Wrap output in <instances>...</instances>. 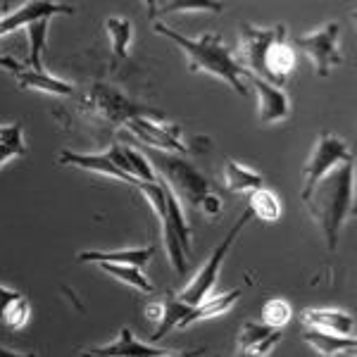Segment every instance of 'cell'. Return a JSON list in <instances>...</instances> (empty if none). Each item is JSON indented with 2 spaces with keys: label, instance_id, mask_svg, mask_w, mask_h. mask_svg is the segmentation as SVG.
<instances>
[{
  "label": "cell",
  "instance_id": "obj_13",
  "mask_svg": "<svg viewBox=\"0 0 357 357\" xmlns=\"http://www.w3.org/2000/svg\"><path fill=\"white\" fill-rule=\"evenodd\" d=\"M303 324L310 329H319L326 333H336V336H353L355 317L343 312V310H307L303 312Z\"/></svg>",
  "mask_w": 357,
  "mask_h": 357
},
{
  "label": "cell",
  "instance_id": "obj_12",
  "mask_svg": "<svg viewBox=\"0 0 357 357\" xmlns=\"http://www.w3.org/2000/svg\"><path fill=\"white\" fill-rule=\"evenodd\" d=\"M72 13H74V8L60 5V3H24L22 8H17L13 15L0 20V36L13 33L22 26H29L31 22L50 20L53 15H72Z\"/></svg>",
  "mask_w": 357,
  "mask_h": 357
},
{
  "label": "cell",
  "instance_id": "obj_1",
  "mask_svg": "<svg viewBox=\"0 0 357 357\" xmlns=\"http://www.w3.org/2000/svg\"><path fill=\"white\" fill-rule=\"evenodd\" d=\"M353 200H355V160L338 165L329 174L314 186L307 203L310 217L319 224L324 231L329 250H336L338 234L343 224L353 215Z\"/></svg>",
  "mask_w": 357,
  "mask_h": 357
},
{
  "label": "cell",
  "instance_id": "obj_31",
  "mask_svg": "<svg viewBox=\"0 0 357 357\" xmlns=\"http://www.w3.org/2000/svg\"><path fill=\"white\" fill-rule=\"evenodd\" d=\"M272 329H267L264 324H255V321H245L243 326H241L238 331V338H236V345H238V350H245L250 348V345L264 341L267 336H272Z\"/></svg>",
  "mask_w": 357,
  "mask_h": 357
},
{
  "label": "cell",
  "instance_id": "obj_19",
  "mask_svg": "<svg viewBox=\"0 0 357 357\" xmlns=\"http://www.w3.org/2000/svg\"><path fill=\"white\" fill-rule=\"evenodd\" d=\"M243 296V291L236 289V291H229V293H220V296H207L203 303H198L195 307H191V312L186 314V319L178 324V329H186L191 326L193 321L198 319H207V317H215V314H224L229 307H234V303Z\"/></svg>",
  "mask_w": 357,
  "mask_h": 357
},
{
  "label": "cell",
  "instance_id": "obj_23",
  "mask_svg": "<svg viewBox=\"0 0 357 357\" xmlns=\"http://www.w3.org/2000/svg\"><path fill=\"white\" fill-rule=\"evenodd\" d=\"M98 267L102 269L105 274L114 276L117 281H122V284L131 286V289L141 291V293H153V281L148 279L146 274H143V269H136V267H129V264H107V262H100Z\"/></svg>",
  "mask_w": 357,
  "mask_h": 357
},
{
  "label": "cell",
  "instance_id": "obj_15",
  "mask_svg": "<svg viewBox=\"0 0 357 357\" xmlns=\"http://www.w3.org/2000/svg\"><path fill=\"white\" fill-rule=\"evenodd\" d=\"M89 353L100 355V357H160V355H165V350L136 341V338L131 336L129 326H124L114 343H107V345H102V348L98 345V348L89 350Z\"/></svg>",
  "mask_w": 357,
  "mask_h": 357
},
{
  "label": "cell",
  "instance_id": "obj_22",
  "mask_svg": "<svg viewBox=\"0 0 357 357\" xmlns=\"http://www.w3.org/2000/svg\"><path fill=\"white\" fill-rule=\"evenodd\" d=\"M105 31L110 36V45H112V55L117 60H126L129 55V45H131V20L129 17H107L105 20Z\"/></svg>",
  "mask_w": 357,
  "mask_h": 357
},
{
  "label": "cell",
  "instance_id": "obj_20",
  "mask_svg": "<svg viewBox=\"0 0 357 357\" xmlns=\"http://www.w3.org/2000/svg\"><path fill=\"white\" fill-rule=\"evenodd\" d=\"M293 65H296V53L289 43L284 41H276L272 48H269L267 57H264V67H267V74L272 79V86L279 89L281 84L286 82V77L293 72Z\"/></svg>",
  "mask_w": 357,
  "mask_h": 357
},
{
  "label": "cell",
  "instance_id": "obj_27",
  "mask_svg": "<svg viewBox=\"0 0 357 357\" xmlns=\"http://www.w3.org/2000/svg\"><path fill=\"white\" fill-rule=\"evenodd\" d=\"M48 29H50V20H38V22H31L26 26V36H29V43H31V53H29V69L33 72H43L41 67V53L45 48V36H48Z\"/></svg>",
  "mask_w": 357,
  "mask_h": 357
},
{
  "label": "cell",
  "instance_id": "obj_26",
  "mask_svg": "<svg viewBox=\"0 0 357 357\" xmlns=\"http://www.w3.org/2000/svg\"><path fill=\"white\" fill-rule=\"evenodd\" d=\"M174 13H222L220 3H165V5H155L148 3V15L153 22H158L162 15H174Z\"/></svg>",
  "mask_w": 357,
  "mask_h": 357
},
{
  "label": "cell",
  "instance_id": "obj_37",
  "mask_svg": "<svg viewBox=\"0 0 357 357\" xmlns=\"http://www.w3.org/2000/svg\"><path fill=\"white\" fill-rule=\"evenodd\" d=\"M82 357H100V355H91L89 350H86V353H82Z\"/></svg>",
  "mask_w": 357,
  "mask_h": 357
},
{
  "label": "cell",
  "instance_id": "obj_16",
  "mask_svg": "<svg viewBox=\"0 0 357 357\" xmlns=\"http://www.w3.org/2000/svg\"><path fill=\"white\" fill-rule=\"evenodd\" d=\"M60 165H72V167H82V169H89V172H96V174H105V176H112V178H119V181H126L131 186H138V178L124 174L122 169H117L110 160H107L105 153L100 155H82V153H72V151H62L60 153Z\"/></svg>",
  "mask_w": 357,
  "mask_h": 357
},
{
  "label": "cell",
  "instance_id": "obj_18",
  "mask_svg": "<svg viewBox=\"0 0 357 357\" xmlns=\"http://www.w3.org/2000/svg\"><path fill=\"white\" fill-rule=\"evenodd\" d=\"M191 312V305H186V303H181L178 298L174 296V293H169L167 291L165 293V298H162V303H160V329L153 333L151 336V341L153 343H158V341H162V338L169 333L172 329H178V324H181L183 319H186V314Z\"/></svg>",
  "mask_w": 357,
  "mask_h": 357
},
{
  "label": "cell",
  "instance_id": "obj_34",
  "mask_svg": "<svg viewBox=\"0 0 357 357\" xmlns=\"http://www.w3.org/2000/svg\"><path fill=\"white\" fill-rule=\"evenodd\" d=\"M22 293H17V291H10V289H3L0 286V321H3V314H5V310L13 305L17 298H20Z\"/></svg>",
  "mask_w": 357,
  "mask_h": 357
},
{
  "label": "cell",
  "instance_id": "obj_11",
  "mask_svg": "<svg viewBox=\"0 0 357 357\" xmlns=\"http://www.w3.org/2000/svg\"><path fill=\"white\" fill-rule=\"evenodd\" d=\"M252 84V89L257 91V117H260L262 124H276L281 119H286V114L291 112V102L286 93L276 86L262 82L257 77H248Z\"/></svg>",
  "mask_w": 357,
  "mask_h": 357
},
{
  "label": "cell",
  "instance_id": "obj_7",
  "mask_svg": "<svg viewBox=\"0 0 357 357\" xmlns=\"http://www.w3.org/2000/svg\"><path fill=\"white\" fill-rule=\"evenodd\" d=\"M348 160H353V155H350V148L345 146L338 136L333 134H321L319 141H317L314 151L310 153L307 162L303 167V200H307L310 195H312L314 186L321 181L326 174H329L331 169H336L338 165L348 162Z\"/></svg>",
  "mask_w": 357,
  "mask_h": 357
},
{
  "label": "cell",
  "instance_id": "obj_28",
  "mask_svg": "<svg viewBox=\"0 0 357 357\" xmlns=\"http://www.w3.org/2000/svg\"><path fill=\"white\" fill-rule=\"evenodd\" d=\"M291 314H293L291 305L286 301H281V298H276V301H267L262 307V324L272 331H281L291 321Z\"/></svg>",
  "mask_w": 357,
  "mask_h": 357
},
{
  "label": "cell",
  "instance_id": "obj_30",
  "mask_svg": "<svg viewBox=\"0 0 357 357\" xmlns=\"http://www.w3.org/2000/svg\"><path fill=\"white\" fill-rule=\"evenodd\" d=\"M136 188H141L143 191V195H146L148 198V203L153 205V210H155V215L160 217V220H162L165 217V212H167V186L162 181H153V183H138Z\"/></svg>",
  "mask_w": 357,
  "mask_h": 357
},
{
  "label": "cell",
  "instance_id": "obj_36",
  "mask_svg": "<svg viewBox=\"0 0 357 357\" xmlns=\"http://www.w3.org/2000/svg\"><path fill=\"white\" fill-rule=\"evenodd\" d=\"M0 357H36V355H33V353H26V355L13 353V350H8V348H3V345H0Z\"/></svg>",
  "mask_w": 357,
  "mask_h": 357
},
{
  "label": "cell",
  "instance_id": "obj_25",
  "mask_svg": "<svg viewBox=\"0 0 357 357\" xmlns=\"http://www.w3.org/2000/svg\"><path fill=\"white\" fill-rule=\"evenodd\" d=\"M250 212L255 217H260L262 222H276L281 217V203L276 198V193L260 188V191H252L250 195Z\"/></svg>",
  "mask_w": 357,
  "mask_h": 357
},
{
  "label": "cell",
  "instance_id": "obj_10",
  "mask_svg": "<svg viewBox=\"0 0 357 357\" xmlns=\"http://www.w3.org/2000/svg\"><path fill=\"white\" fill-rule=\"evenodd\" d=\"M0 67L13 74L17 79V84H20V89L45 91V93H53V96L74 93V84L62 82V79H57V77H50V74H45V72H33L24 62H17L15 57H10V55H0Z\"/></svg>",
  "mask_w": 357,
  "mask_h": 357
},
{
  "label": "cell",
  "instance_id": "obj_29",
  "mask_svg": "<svg viewBox=\"0 0 357 357\" xmlns=\"http://www.w3.org/2000/svg\"><path fill=\"white\" fill-rule=\"evenodd\" d=\"M122 151H124L126 162H129L131 176L138 178V181H143V183L158 181V176H155L151 162L146 160V155H143L141 151H136V148H129V146H122Z\"/></svg>",
  "mask_w": 357,
  "mask_h": 357
},
{
  "label": "cell",
  "instance_id": "obj_6",
  "mask_svg": "<svg viewBox=\"0 0 357 357\" xmlns=\"http://www.w3.org/2000/svg\"><path fill=\"white\" fill-rule=\"evenodd\" d=\"M252 217V212H250V207H245V212L238 217V222L234 224V229L229 231L227 236L222 238V243L215 248V252L210 255V260H207L203 267L198 269V274L191 279V284L186 286L181 293H178V301L181 303H186V305H191V307H195L198 303H203L207 296H210V291L215 289V284H217V279H220V269H222V264L224 260H227V252H229V248L234 245V241L238 238V234H241V229L245 227L248 220Z\"/></svg>",
  "mask_w": 357,
  "mask_h": 357
},
{
  "label": "cell",
  "instance_id": "obj_24",
  "mask_svg": "<svg viewBox=\"0 0 357 357\" xmlns=\"http://www.w3.org/2000/svg\"><path fill=\"white\" fill-rule=\"evenodd\" d=\"M26 153L24 136H22V124H0V167L8 160L20 158Z\"/></svg>",
  "mask_w": 357,
  "mask_h": 357
},
{
  "label": "cell",
  "instance_id": "obj_21",
  "mask_svg": "<svg viewBox=\"0 0 357 357\" xmlns=\"http://www.w3.org/2000/svg\"><path fill=\"white\" fill-rule=\"evenodd\" d=\"M224 183H227L229 193H248V191H260L264 178L255 169H248L245 165L227 160L224 165Z\"/></svg>",
  "mask_w": 357,
  "mask_h": 357
},
{
  "label": "cell",
  "instance_id": "obj_4",
  "mask_svg": "<svg viewBox=\"0 0 357 357\" xmlns=\"http://www.w3.org/2000/svg\"><path fill=\"white\" fill-rule=\"evenodd\" d=\"M284 38H286L284 24H276L269 29L243 24L238 33V48H236V53H231L236 65L243 67L252 77L272 84V79H269V74H267V67H264V57H267L269 48H272L276 41H284Z\"/></svg>",
  "mask_w": 357,
  "mask_h": 357
},
{
  "label": "cell",
  "instance_id": "obj_35",
  "mask_svg": "<svg viewBox=\"0 0 357 357\" xmlns=\"http://www.w3.org/2000/svg\"><path fill=\"white\" fill-rule=\"evenodd\" d=\"M200 355H205V345H200V348H195V350H186V353H165V355H160V357H200Z\"/></svg>",
  "mask_w": 357,
  "mask_h": 357
},
{
  "label": "cell",
  "instance_id": "obj_32",
  "mask_svg": "<svg viewBox=\"0 0 357 357\" xmlns=\"http://www.w3.org/2000/svg\"><path fill=\"white\" fill-rule=\"evenodd\" d=\"M26 319H29V301H26L24 293H22V296L5 310L3 321H8L13 329H22V326L26 324Z\"/></svg>",
  "mask_w": 357,
  "mask_h": 357
},
{
  "label": "cell",
  "instance_id": "obj_5",
  "mask_svg": "<svg viewBox=\"0 0 357 357\" xmlns=\"http://www.w3.org/2000/svg\"><path fill=\"white\" fill-rule=\"evenodd\" d=\"M86 112L91 117L100 119L102 124H126L129 119L134 117H158V119H165L162 112H155L151 107H143V105H136L131 102L129 98L124 93H119L117 89L107 84H96L93 89L86 93Z\"/></svg>",
  "mask_w": 357,
  "mask_h": 357
},
{
  "label": "cell",
  "instance_id": "obj_33",
  "mask_svg": "<svg viewBox=\"0 0 357 357\" xmlns=\"http://www.w3.org/2000/svg\"><path fill=\"white\" fill-rule=\"evenodd\" d=\"M279 341H281V331H274L272 336H267L264 341L250 345V348H245V350H238V355L236 357H264Z\"/></svg>",
  "mask_w": 357,
  "mask_h": 357
},
{
  "label": "cell",
  "instance_id": "obj_9",
  "mask_svg": "<svg viewBox=\"0 0 357 357\" xmlns=\"http://www.w3.org/2000/svg\"><path fill=\"white\" fill-rule=\"evenodd\" d=\"M138 141L146 143L151 151L172 153V155H188V148L178 138V126L167 124L165 119H148V117H134L124 124Z\"/></svg>",
  "mask_w": 357,
  "mask_h": 357
},
{
  "label": "cell",
  "instance_id": "obj_14",
  "mask_svg": "<svg viewBox=\"0 0 357 357\" xmlns=\"http://www.w3.org/2000/svg\"><path fill=\"white\" fill-rule=\"evenodd\" d=\"M155 255V245L148 248H124V250H110V252H102V250H86L82 255L77 257L79 262H107V264H129V267L143 269L148 262L153 260Z\"/></svg>",
  "mask_w": 357,
  "mask_h": 357
},
{
  "label": "cell",
  "instance_id": "obj_17",
  "mask_svg": "<svg viewBox=\"0 0 357 357\" xmlns=\"http://www.w3.org/2000/svg\"><path fill=\"white\" fill-rule=\"evenodd\" d=\"M303 341L310 343L317 353L326 355V357H336V355H355V336H336V333H326L319 329H307L303 333Z\"/></svg>",
  "mask_w": 357,
  "mask_h": 357
},
{
  "label": "cell",
  "instance_id": "obj_3",
  "mask_svg": "<svg viewBox=\"0 0 357 357\" xmlns=\"http://www.w3.org/2000/svg\"><path fill=\"white\" fill-rule=\"evenodd\" d=\"M141 153L146 155V160L151 162L153 169H158L162 174L160 181L176 195L178 203L183 200L186 205L198 207L207 220H220L224 210L220 193L212 188L210 178L195 169V165H191L181 155L160 153V151H151V148H146Z\"/></svg>",
  "mask_w": 357,
  "mask_h": 357
},
{
  "label": "cell",
  "instance_id": "obj_8",
  "mask_svg": "<svg viewBox=\"0 0 357 357\" xmlns=\"http://www.w3.org/2000/svg\"><path fill=\"white\" fill-rule=\"evenodd\" d=\"M338 33H341V24L338 22H329V24L317 29V31L303 33V36L296 38L298 48L310 55L319 79L329 77L331 69L343 62L341 50H338Z\"/></svg>",
  "mask_w": 357,
  "mask_h": 357
},
{
  "label": "cell",
  "instance_id": "obj_2",
  "mask_svg": "<svg viewBox=\"0 0 357 357\" xmlns=\"http://www.w3.org/2000/svg\"><path fill=\"white\" fill-rule=\"evenodd\" d=\"M153 29H155V33H162V36L174 41L178 48L186 53L188 72L212 74V77L227 82L238 96L248 98V89H245L243 79H248L250 74H248L243 67L236 65L231 48L222 41L220 33H203L200 38H186L183 33L174 31V29L162 24V22H155Z\"/></svg>",
  "mask_w": 357,
  "mask_h": 357
}]
</instances>
